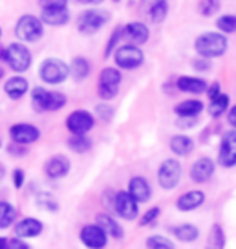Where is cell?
Here are the masks:
<instances>
[{"label": "cell", "mask_w": 236, "mask_h": 249, "mask_svg": "<svg viewBox=\"0 0 236 249\" xmlns=\"http://www.w3.org/2000/svg\"><path fill=\"white\" fill-rule=\"evenodd\" d=\"M194 51L198 57L207 58H218L227 53L228 51V39L223 33L220 31H207L196 37L194 41Z\"/></svg>", "instance_id": "cell-1"}, {"label": "cell", "mask_w": 236, "mask_h": 249, "mask_svg": "<svg viewBox=\"0 0 236 249\" xmlns=\"http://www.w3.org/2000/svg\"><path fill=\"white\" fill-rule=\"evenodd\" d=\"M3 240V249H33L29 243H26L21 238H2Z\"/></svg>", "instance_id": "cell-40"}, {"label": "cell", "mask_w": 236, "mask_h": 249, "mask_svg": "<svg viewBox=\"0 0 236 249\" xmlns=\"http://www.w3.org/2000/svg\"><path fill=\"white\" fill-rule=\"evenodd\" d=\"M230 96L228 94L222 92L217 99L214 101H209V106H207V113L212 118H220L225 113H228L230 110Z\"/></svg>", "instance_id": "cell-30"}, {"label": "cell", "mask_w": 236, "mask_h": 249, "mask_svg": "<svg viewBox=\"0 0 236 249\" xmlns=\"http://www.w3.org/2000/svg\"><path fill=\"white\" fill-rule=\"evenodd\" d=\"M177 126L178 128H193V126H196V118H178Z\"/></svg>", "instance_id": "cell-47"}, {"label": "cell", "mask_w": 236, "mask_h": 249, "mask_svg": "<svg viewBox=\"0 0 236 249\" xmlns=\"http://www.w3.org/2000/svg\"><path fill=\"white\" fill-rule=\"evenodd\" d=\"M149 15H150L152 23H155V24L163 23L168 15V2L167 0H154L149 8Z\"/></svg>", "instance_id": "cell-32"}, {"label": "cell", "mask_w": 236, "mask_h": 249, "mask_svg": "<svg viewBox=\"0 0 236 249\" xmlns=\"http://www.w3.org/2000/svg\"><path fill=\"white\" fill-rule=\"evenodd\" d=\"M215 160L210 157H199L198 160H194V163L189 168V178L191 181H194L196 185H202L207 183L210 178L215 175Z\"/></svg>", "instance_id": "cell-15"}, {"label": "cell", "mask_w": 236, "mask_h": 249, "mask_svg": "<svg viewBox=\"0 0 236 249\" xmlns=\"http://www.w3.org/2000/svg\"><path fill=\"white\" fill-rule=\"evenodd\" d=\"M70 76H72V73H70V65L65 63L62 58L49 57L39 65V78L46 84L57 86V84H62L67 81Z\"/></svg>", "instance_id": "cell-6"}, {"label": "cell", "mask_w": 236, "mask_h": 249, "mask_svg": "<svg viewBox=\"0 0 236 249\" xmlns=\"http://www.w3.org/2000/svg\"><path fill=\"white\" fill-rule=\"evenodd\" d=\"M113 2H120V0H113Z\"/></svg>", "instance_id": "cell-50"}, {"label": "cell", "mask_w": 236, "mask_h": 249, "mask_svg": "<svg viewBox=\"0 0 236 249\" xmlns=\"http://www.w3.org/2000/svg\"><path fill=\"white\" fill-rule=\"evenodd\" d=\"M178 91H182L184 94H193V96H200V94L207 92L209 89V83L202 78L198 76H188V74H183L177 79L175 83Z\"/></svg>", "instance_id": "cell-20"}, {"label": "cell", "mask_w": 236, "mask_h": 249, "mask_svg": "<svg viewBox=\"0 0 236 249\" xmlns=\"http://www.w3.org/2000/svg\"><path fill=\"white\" fill-rule=\"evenodd\" d=\"M31 104L36 112H58L67 106V96L60 91L36 86L31 91Z\"/></svg>", "instance_id": "cell-3"}, {"label": "cell", "mask_w": 236, "mask_h": 249, "mask_svg": "<svg viewBox=\"0 0 236 249\" xmlns=\"http://www.w3.org/2000/svg\"><path fill=\"white\" fill-rule=\"evenodd\" d=\"M210 67H212V63H210V60H207V58H202V57H198L196 60H193V68L196 70V71H207V70H210Z\"/></svg>", "instance_id": "cell-45"}, {"label": "cell", "mask_w": 236, "mask_h": 249, "mask_svg": "<svg viewBox=\"0 0 236 249\" xmlns=\"http://www.w3.org/2000/svg\"><path fill=\"white\" fill-rule=\"evenodd\" d=\"M168 147L177 157H188L194 151V141L188 134H173L168 139Z\"/></svg>", "instance_id": "cell-25"}, {"label": "cell", "mask_w": 236, "mask_h": 249, "mask_svg": "<svg viewBox=\"0 0 236 249\" xmlns=\"http://www.w3.org/2000/svg\"><path fill=\"white\" fill-rule=\"evenodd\" d=\"M122 37H125V26H117L112 31V34H110V37H109V42H107V46H105V51H104V57L105 58H109V57H112L115 52H117V46H118V42L122 41Z\"/></svg>", "instance_id": "cell-34"}, {"label": "cell", "mask_w": 236, "mask_h": 249, "mask_svg": "<svg viewBox=\"0 0 236 249\" xmlns=\"http://www.w3.org/2000/svg\"><path fill=\"white\" fill-rule=\"evenodd\" d=\"M36 206L41 209V211H46V212H57L58 211V202L52 194L49 193H41L37 194L36 197Z\"/></svg>", "instance_id": "cell-36"}, {"label": "cell", "mask_w": 236, "mask_h": 249, "mask_svg": "<svg viewBox=\"0 0 236 249\" xmlns=\"http://www.w3.org/2000/svg\"><path fill=\"white\" fill-rule=\"evenodd\" d=\"M150 31L147 28V24H144L143 21H131L128 24H125V37L129 39V44L134 46H143L149 41Z\"/></svg>", "instance_id": "cell-22"}, {"label": "cell", "mask_w": 236, "mask_h": 249, "mask_svg": "<svg viewBox=\"0 0 236 249\" xmlns=\"http://www.w3.org/2000/svg\"><path fill=\"white\" fill-rule=\"evenodd\" d=\"M205 202V193L200 189H191V191L183 193L182 196L175 201V207L180 212H193L198 211L199 207H202Z\"/></svg>", "instance_id": "cell-19"}, {"label": "cell", "mask_w": 236, "mask_h": 249, "mask_svg": "<svg viewBox=\"0 0 236 249\" xmlns=\"http://www.w3.org/2000/svg\"><path fill=\"white\" fill-rule=\"evenodd\" d=\"M227 122H228V124L233 129H236V104L228 110V113H227Z\"/></svg>", "instance_id": "cell-48"}, {"label": "cell", "mask_w": 236, "mask_h": 249, "mask_svg": "<svg viewBox=\"0 0 236 249\" xmlns=\"http://www.w3.org/2000/svg\"><path fill=\"white\" fill-rule=\"evenodd\" d=\"M227 246V235H225L223 227L218 222H215L207 233L204 249H225Z\"/></svg>", "instance_id": "cell-28"}, {"label": "cell", "mask_w": 236, "mask_h": 249, "mask_svg": "<svg viewBox=\"0 0 236 249\" xmlns=\"http://www.w3.org/2000/svg\"><path fill=\"white\" fill-rule=\"evenodd\" d=\"M183 167L182 162L175 157L165 159L157 168V183L163 191H173L182 181Z\"/></svg>", "instance_id": "cell-8"}, {"label": "cell", "mask_w": 236, "mask_h": 249, "mask_svg": "<svg viewBox=\"0 0 236 249\" xmlns=\"http://www.w3.org/2000/svg\"><path fill=\"white\" fill-rule=\"evenodd\" d=\"M72 170V162L68 157L57 154V156L49 157L44 163V173L50 180H62Z\"/></svg>", "instance_id": "cell-16"}, {"label": "cell", "mask_w": 236, "mask_h": 249, "mask_svg": "<svg viewBox=\"0 0 236 249\" xmlns=\"http://www.w3.org/2000/svg\"><path fill=\"white\" fill-rule=\"evenodd\" d=\"M95 115H97L102 122H110L113 117V107H110L107 102H102L99 104L97 107H95Z\"/></svg>", "instance_id": "cell-41"}, {"label": "cell", "mask_w": 236, "mask_h": 249, "mask_svg": "<svg viewBox=\"0 0 236 249\" xmlns=\"http://www.w3.org/2000/svg\"><path fill=\"white\" fill-rule=\"evenodd\" d=\"M18 217V211L8 201L0 202V230H7L15 223Z\"/></svg>", "instance_id": "cell-31"}, {"label": "cell", "mask_w": 236, "mask_h": 249, "mask_svg": "<svg viewBox=\"0 0 236 249\" xmlns=\"http://www.w3.org/2000/svg\"><path fill=\"white\" fill-rule=\"evenodd\" d=\"M198 10L202 17H214L220 10V0H200Z\"/></svg>", "instance_id": "cell-39"}, {"label": "cell", "mask_w": 236, "mask_h": 249, "mask_svg": "<svg viewBox=\"0 0 236 249\" xmlns=\"http://www.w3.org/2000/svg\"><path fill=\"white\" fill-rule=\"evenodd\" d=\"M76 2L83 5H99V3H102L104 0H76Z\"/></svg>", "instance_id": "cell-49"}, {"label": "cell", "mask_w": 236, "mask_h": 249, "mask_svg": "<svg viewBox=\"0 0 236 249\" xmlns=\"http://www.w3.org/2000/svg\"><path fill=\"white\" fill-rule=\"evenodd\" d=\"M204 102L199 99H186L173 107L175 115L178 118H198L204 112Z\"/></svg>", "instance_id": "cell-24"}, {"label": "cell", "mask_w": 236, "mask_h": 249, "mask_svg": "<svg viewBox=\"0 0 236 249\" xmlns=\"http://www.w3.org/2000/svg\"><path fill=\"white\" fill-rule=\"evenodd\" d=\"M24 181H26V172L23 168H15L12 172V183L15 189H21L24 186Z\"/></svg>", "instance_id": "cell-43"}, {"label": "cell", "mask_w": 236, "mask_h": 249, "mask_svg": "<svg viewBox=\"0 0 236 249\" xmlns=\"http://www.w3.org/2000/svg\"><path fill=\"white\" fill-rule=\"evenodd\" d=\"M44 21L41 17H36V15H23V17L18 18L17 24H15V36L19 42H37L39 39L44 36Z\"/></svg>", "instance_id": "cell-5"}, {"label": "cell", "mask_w": 236, "mask_h": 249, "mask_svg": "<svg viewBox=\"0 0 236 249\" xmlns=\"http://www.w3.org/2000/svg\"><path fill=\"white\" fill-rule=\"evenodd\" d=\"M112 19V13L105 8H88L78 15L76 28L81 34L91 36L100 31Z\"/></svg>", "instance_id": "cell-4"}, {"label": "cell", "mask_w": 236, "mask_h": 249, "mask_svg": "<svg viewBox=\"0 0 236 249\" xmlns=\"http://www.w3.org/2000/svg\"><path fill=\"white\" fill-rule=\"evenodd\" d=\"M123 74L117 67H105L100 70L99 79H97V92L99 97L104 102L112 101L117 97L120 91V84H122Z\"/></svg>", "instance_id": "cell-7"}, {"label": "cell", "mask_w": 236, "mask_h": 249, "mask_svg": "<svg viewBox=\"0 0 236 249\" xmlns=\"http://www.w3.org/2000/svg\"><path fill=\"white\" fill-rule=\"evenodd\" d=\"M112 209L123 220L133 222L141 217L139 202L128 191H117L112 194Z\"/></svg>", "instance_id": "cell-9"}, {"label": "cell", "mask_w": 236, "mask_h": 249, "mask_svg": "<svg viewBox=\"0 0 236 249\" xmlns=\"http://www.w3.org/2000/svg\"><path fill=\"white\" fill-rule=\"evenodd\" d=\"M2 62L15 73H24L33 65V53L23 42H12L2 49Z\"/></svg>", "instance_id": "cell-2"}, {"label": "cell", "mask_w": 236, "mask_h": 249, "mask_svg": "<svg viewBox=\"0 0 236 249\" xmlns=\"http://www.w3.org/2000/svg\"><path fill=\"white\" fill-rule=\"evenodd\" d=\"M13 231L15 236L21 238V240H31V238H37L42 235L44 223L36 217H24L15 223Z\"/></svg>", "instance_id": "cell-17"}, {"label": "cell", "mask_w": 236, "mask_h": 249, "mask_svg": "<svg viewBox=\"0 0 236 249\" xmlns=\"http://www.w3.org/2000/svg\"><path fill=\"white\" fill-rule=\"evenodd\" d=\"M70 18H72V13H70L68 8H55V10H41V19L44 24H49V26H65Z\"/></svg>", "instance_id": "cell-27"}, {"label": "cell", "mask_w": 236, "mask_h": 249, "mask_svg": "<svg viewBox=\"0 0 236 249\" xmlns=\"http://www.w3.org/2000/svg\"><path fill=\"white\" fill-rule=\"evenodd\" d=\"M145 248L147 249H177L173 240H170L165 235H150L145 240Z\"/></svg>", "instance_id": "cell-35"}, {"label": "cell", "mask_w": 236, "mask_h": 249, "mask_svg": "<svg viewBox=\"0 0 236 249\" xmlns=\"http://www.w3.org/2000/svg\"><path fill=\"white\" fill-rule=\"evenodd\" d=\"M67 144H68L70 151H73L76 154H86L91 151V147H92V141L88 136H70Z\"/></svg>", "instance_id": "cell-33"}, {"label": "cell", "mask_w": 236, "mask_h": 249, "mask_svg": "<svg viewBox=\"0 0 236 249\" xmlns=\"http://www.w3.org/2000/svg\"><path fill=\"white\" fill-rule=\"evenodd\" d=\"M109 235L97 223H86L79 230V241L88 249H105L109 245Z\"/></svg>", "instance_id": "cell-12"}, {"label": "cell", "mask_w": 236, "mask_h": 249, "mask_svg": "<svg viewBox=\"0 0 236 249\" xmlns=\"http://www.w3.org/2000/svg\"><path fill=\"white\" fill-rule=\"evenodd\" d=\"M207 97H209V101H214V99H217L220 94H222V86H220V83L218 81H214V83H210L209 84V89H207Z\"/></svg>", "instance_id": "cell-46"}, {"label": "cell", "mask_w": 236, "mask_h": 249, "mask_svg": "<svg viewBox=\"0 0 236 249\" xmlns=\"http://www.w3.org/2000/svg\"><path fill=\"white\" fill-rule=\"evenodd\" d=\"M29 91V81L24 76H12L3 83V92L12 99V101H19L21 97L26 96Z\"/></svg>", "instance_id": "cell-21"}, {"label": "cell", "mask_w": 236, "mask_h": 249, "mask_svg": "<svg viewBox=\"0 0 236 249\" xmlns=\"http://www.w3.org/2000/svg\"><path fill=\"white\" fill-rule=\"evenodd\" d=\"M7 151H8L10 156H15V157H23V156H26V154H28L26 146H21V144H15V142L8 144Z\"/></svg>", "instance_id": "cell-44"}, {"label": "cell", "mask_w": 236, "mask_h": 249, "mask_svg": "<svg viewBox=\"0 0 236 249\" xmlns=\"http://www.w3.org/2000/svg\"><path fill=\"white\" fill-rule=\"evenodd\" d=\"M127 191L131 194L139 204L149 202L150 197H152V186H150L147 178L143 175H134L129 178Z\"/></svg>", "instance_id": "cell-18"}, {"label": "cell", "mask_w": 236, "mask_h": 249, "mask_svg": "<svg viewBox=\"0 0 236 249\" xmlns=\"http://www.w3.org/2000/svg\"><path fill=\"white\" fill-rule=\"evenodd\" d=\"M95 223L102 227L105 230V233H107L112 240L122 241L125 238L123 227L117 222V218H113L112 215H109V213H104V212L97 213V215H95Z\"/></svg>", "instance_id": "cell-23"}, {"label": "cell", "mask_w": 236, "mask_h": 249, "mask_svg": "<svg viewBox=\"0 0 236 249\" xmlns=\"http://www.w3.org/2000/svg\"><path fill=\"white\" fill-rule=\"evenodd\" d=\"M217 163L223 168L236 167V129H230L220 139Z\"/></svg>", "instance_id": "cell-14"}, {"label": "cell", "mask_w": 236, "mask_h": 249, "mask_svg": "<svg viewBox=\"0 0 236 249\" xmlns=\"http://www.w3.org/2000/svg\"><path fill=\"white\" fill-rule=\"evenodd\" d=\"M113 60L120 70H136L144 63V52L139 46L125 44L117 49L113 53Z\"/></svg>", "instance_id": "cell-10"}, {"label": "cell", "mask_w": 236, "mask_h": 249, "mask_svg": "<svg viewBox=\"0 0 236 249\" xmlns=\"http://www.w3.org/2000/svg\"><path fill=\"white\" fill-rule=\"evenodd\" d=\"M41 10H55V8H68V0H37Z\"/></svg>", "instance_id": "cell-42"}, {"label": "cell", "mask_w": 236, "mask_h": 249, "mask_svg": "<svg viewBox=\"0 0 236 249\" xmlns=\"http://www.w3.org/2000/svg\"><path fill=\"white\" fill-rule=\"evenodd\" d=\"M65 126H67L72 136H86L95 126V117L89 110L78 108V110L68 113L67 120H65Z\"/></svg>", "instance_id": "cell-11"}, {"label": "cell", "mask_w": 236, "mask_h": 249, "mask_svg": "<svg viewBox=\"0 0 236 249\" xmlns=\"http://www.w3.org/2000/svg\"><path fill=\"white\" fill-rule=\"evenodd\" d=\"M8 136L10 141L15 144H21V146H29V144H34L41 139L42 133L36 124L33 123H15L10 126L8 129Z\"/></svg>", "instance_id": "cell-13"}, {"label": "cell", "mask_w": 236, "mask_h": 249, "mask_svg": "<svg viewBox=\"0 0 236 249\" xmlns=\"http://www.w3.org/2000/svg\"><path fill=\"white\" fill-rule=\"evenodd\" d=\"M160 212H162V211H160V207H159V206L149 207L147 211L141 213V217H139V220H138V225H139V227L152 225V223L160 217Z\"/></svg>", "instance_id": "cell-38"}, {"label": "cell", "mask_w": 236, "mask_h": 249, "mask_svg": "<svg viewBox=\"0 0 236 249\" xmlns=\"http://www.w3.org/2000/svg\"><path fill=\"white\" fill-rule=\"evenodd\" d=\"M215 26L223 34H235L236 33V15H222L217 18Z\"/></svg>", "instance_id": "cell-37"}, {"label": "cell", "mask_w": 236, "mask_h": 249, "mask_svg": "<svg viewBox=\"0 0 236 249\" xmlns=\"http://www.w3.org/2000/svg\"><path fill=\"white\" fill-rule=\"evenodd\" d=\"M70 73H72V78L74 81H84L91 73V63L86 57H74L70 63Z\"/></svg>", "instance_id": "cell-29"}, {"label": "cell", "mask_w": 236, "mask_h": 249, "mask_svg": "<svg viewBox=\"0 0 236 249\" xmlns=\"http://www.w3.org/2000/svg\"><path fill=\"white\" fill-rule=\"evenodd\" d=\"M170 231H172V235L175 236V240L182 241V243H194L199 240L200 236V230L198 225H194V223H180V225H173L170 228Z\"/></svg>", "instance_id": "cell-26"}]
</instances>
